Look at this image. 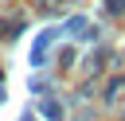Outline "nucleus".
<instances>
[{
    "label": "nucleus",
    "mask_w": 125,
    "mask_h": 121,
    "mask_svg": "<svg viewBox=\"0 0 125 121\" xmlns=\"http://www.w3.org/2000/svg\"><path fill=\"white\" fill-rule=\"evenodd\" d=\"M105 8L109 12H125V0H105Z\"/></svg>",
    "instance_id": "obj_1"
}]
</instances>
